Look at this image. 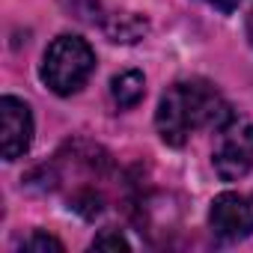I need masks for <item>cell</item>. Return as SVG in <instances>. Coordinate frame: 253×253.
Masks as SVG:
<instances>
[{"label":"cell","mask_w":253,"mask_h":253,"mask_svg":"<svg viewBox=\"0 0 253 253\" xmlns=\"http://www.w3.org/2000/svg\"><path fill=\"white\" fill-rule=\"evenodd\" d=\"M209 226L220 241H241L253 232V200L238 191H223L211 200Z\"/></svg>","instance_id":"277c9868"},{"label":"cell","mask_w":253,"mask_h":253,"mask_svg":"<svg viewBox=\"0 0 253 253\" xmlns=\"http://www.w3.org/2000/svg\"><path fill=\"white\" fill-rule=\"evenodd\" d=\"M203 3H209V6H214L220 12H232V9H238L244 3V0H203Z\"/></svg>","instance_id":"8fae6325"},{"label":"cell","mask_w":253,"mask_h":253,"mask_svg":"<svg viewBox=\"0 0 253 253\" xmlns=\"http://www.w3.org/2000/svg\"><path fill=\"white\" fill-rule=\"evenodd\" d=\"M21 250H30V253H63V241H57L54 235H48V232H33L24 244H21Z\"/></svg>","instance_id":"ba28073f"},{"label":"cell","mask_w":253,"mask_h":253,"mask_svg":"<svg viewBox=\"0 0 253 253\" xmlns=\"http://www.w3.org/2000/svg\"><path fill=\"white\" fill-rule=\"evenodd\" d=\"M95 72V54L81 36H57L42 57V81L57 95L78 92Z\"/></svg>","instance_id":"7a4b0ae2"},{"label":"cell","mask_w":253,"mask_h":253,"mask_svg":"<svg viewBox=\"0 0 253 253\" xmlns=\"http://www.w3.org/2000/svg\"><path fill=\"white\" fill-rule=\"evenodd\" d=\"M149 30V21L137 12H116L104 21V33L113 42H140Z\"/></svg>","instance_id":"8992f818"},{"label":"cell","mask_w":253,"mask_h":253,"mask_svg":"<svg viewBox=\"0 0 253 253\" xmlns=\"http://www.w3.org/2000/svg\"><path fill=\"white\" fill-rule=\"evenodd\" d=\"M33 143V113L27 101L15 95L0 98V152L3 161L21 158Z\"/></svg>","instance_id":"5b68a950"},{"label":"cell","mask_w":253,"mask_h":253,"mask_svg":"<svg viewBox=\"0 0 253 253\" xmlns=\"http://www.w3.org/2000/svg\"><path fill=\"white\" fill-rule=\"evenodd\" d=\"M92 247L95 250H128V241H125L119 232H101V235H95Z\"/></svg>","instance_id":"30bf717a"},{"label":"cell","mask_w":253,"mask_h":253,"mask_svg":"<svg viewBox=\"0 0 253 253\" xmlns=\"http://www.w3.org/2000/svg\"><path fill=\"white\" fill-rule=\"evenodd\" d=\"M253 170V125L247 122H229L220 128V143L214 149V173L223 182L244 179Z\"/></svg>","instance_id":"3957f363"},{"label":"cell","mask_w":253,"mask_h":253,"mask_svg":"<svg viewBox=\"0 0 253 253\" xmlns=\"http://www.w3.org/2000/svg\"><path fill=\"white\" fill-rule=\"evenodd\" d=\"M110 95L113 101L122 107V110H128V107H137L146 95V81L140 72H122L110 81Z\"/></svg>","instance_id":"52a82bcc"},{"label":"cell","mask_w":253,"mask_h":253,"mask_svg":"<svg viewBox=\"0 0 253 253\" xmlns=\"http://www.w3.org/2000/svg\"><path fill=\"white\" fill-rule=\"evenodd\" d=\"M232 122V110L226 98L206 81H179L167 86L158 101L155 125L167 146H185L188 137L200 128H226Z\"/></svg>","instance_id":"6da1fadb"},{"label":"cell","mask_w":253,"mask_h":253,"mask_svg":"<svg viewBox=\"0 0 253 253\" xmlns=\"http://www.w3.org/2000/svg\"><path fill=\"white\" fill-rule=\"evenodd\" d=\"M63 6L81 21H95L98 18V0H63Z\"/></svg>","instance_id":"9c48e42d"}]
</instances>
